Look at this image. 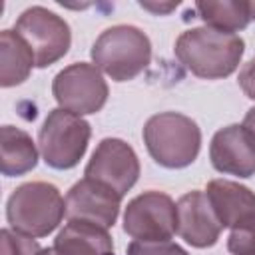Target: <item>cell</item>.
I'll list each match as a JSON object with an SVG mask.
<instances>
[{
	"mask_svg": "<svg viewBox=\"0 0 255 255\" xmlns=\"http://www.w3.org/2000/svg\"><path fill=\"white\" fill-rule=\"evenodd\" d=\"M173 52L193 76L221 80L237 70L245 52V42L239 34L199 26L181 32Z\"/></svg>",
	"mask_w": 255,
	"mask_h": 255,
	"instance_id": "6da1fadb",
	"label": "cell"
},
{
	"mask_svg": "<svg viewBox=\"0 0 255 255\" xmlns=\"http://www.w3.org/2000/svg\"><path fill=\"white\" fill-rule=\"evenodd\" d=\"M143 143L157 165L181 169L197 159L201 149V129L189 116L161 112L145 122Z\"/></svg>",
	"mask_w": 255,
	"mask_h": 255,
	"instance_id": "7a4b0ae2",
	"label": "cell"
},
{
	"mask_svg": "<svg viewBox=\"0 0 255 255\" xmlns=\"http://www.w3.org/2000/svg\"><path fill=\"white\" fill-rule=\"evenodd\" d=\"M90 54L94 66L114 82H129L147 68L151 60V42L143 30L129 24H118L96 38Z\"/></svg>",
	"mask_w": 255,
	"mask_h": 255,
	"instance_id": "3957f363",
	"label": "cell"
},
{
	"mask_svg": "<svg viewBox=\"0 0 255 255\" xmlns=\"http://www.w3.org/2000/svg\"><path fill=\"white\" fill-rule=\"evenodd\" d=\"M66 215V199L60 189L46 181L18 185L6 203V219L12 229L30 235H50Z\"/></svg>",
	"mask_w": 255,
	"mask_h": 255,
	"instance_id": "277c9868",
	"label": "cell"
},
{
	"mask_svg": "<svg viewBox=\"0 0 255 255\" xmlns=\"http://www.w3.org/2000/svg\"><path fill=\"white\" fill-rule=\"evenodd\" d=\"M90 135L92 128L82 116L56 108L46 116L38 131V149L52 169H72L84 157Z\"/></svg>",
	"mask_w": 255,
	"mask_h": 255,
	"instance_id": "5b68a950",
	"label": "cell"
},
{
	"mask_svg": "<svg viewBox=\"0 0 255 255\" xmlns=\"http://www.w3.org/2000/svg\"><path fill=\"white\" fill-rule=\"evenodd\" d=\"M14 32L28 44L36 68H48L56 64L68 54L72 44L68 22L44 6H32L24 10L14 24Z\"/></svg>",
	"mask_w": 255,
	"mask_h": 255,
	"instance_id": "8992f818",
	"label": "cell"
},
{
	"mask_svg": "<svg viewBox=\"0 0 255 255\" xmlns=\"http://www.w3.org/2000/svg\"><path fill=\"white\" fill-rule=\"evenodd\" d=\"M58 108L76 116L100 112L108 102V84L102 72L88 62H76L60 70L52 82Z\"/></svg>",
	"mask_w": 255,
	"mask_h": 255,
	"instance_id": "52a82bcc",
	"label": "cell"
},
{
	"mask_svg": "<svg viewBox=\"0 0 255 255\" xmlns=\"http://www.w3.org/2000/svg\"><path fill=\"white\" fill-rule=\"evenodd\" d=\"M124 231L133 241H169L177 233V203L161 191L139 193L124 211Z\"/></svg>",
	"mask_w": 255,
	"mask_h": 255,
	"instance_id": "ba28073f",
	"label": "cell"
},
{
	"mask_svg": "<svg viewBox=\"0 0 255 255\" xmlns=\"http://www.w3.org/2000/svg\"><path fill=\"white\" fill-rule=\"evenodd\" d=\"M84 175L110 185L124 197L139 177V159L124 139L106 137L94 149Z\"/></svg>",
	"mask_w": 255,
	"mask_h": 255,
	"instance_id": "9c48e42d",
	"label": "cell"
},
{
	"mask_svg": "<svg viewBox=\"0 0 255 255\" xmlns=\"http://www.w3.org/2000/svg\"><path fill=\"white\" fill-rule=\"evenodd\" d=\"M122 207V195L110 185L84 177L76 181L66 193L68 221H88L104 229L114 227Z\"/></svg>",
	"mask_w": 255,
	"mask_h": 255,
	"instance_id": "30bf717a",
	"label": "cell"
},
{
	"mask_svg": "<svg viewBox=\"0 0 255 255\" xmlns=\"http://www.w3.org/2000/svg\"><path fill=\"white\" fill-rule=\"evenodd\" d=\"M209 159L219 173L251 177L255 175V139L243 124L225 126L211 137Z\"/></svg>",
	"mask_w": 255,
	"mask_h": 255,
	"instance_id": "8fae6325",
	"label": "cell"
},
{
	"mask_svg": "<svg viewBox=\"0 0 255 255\" xmlns=\"http://www.w3.org/2000/svg\"><path fill=\"white\" fill-rule=\"evenodd\" d=\"M221 223L213 213V207L205 191L193 189L177 201V235L191 247L205 249L217 243L221 235Z\"/></svg>",
	"mask_w": 255,
	"mask_h": 255,
	"instance_id": "7c38bea8",
	"label": "cell"
},
{
	"mask_svg": "<svg viewBox=\"0 0 255 255\" xmlns=\"http://www.w3.org/2000/svg\"><path fill=\"white\" fill-rule=\"evenodd\" d=\"M205 195L223 229H235L255 215V193L237 181L213 179L207 183Z\"/></svg>",
	"mask_w": 255,
	"mask_h": 255,
	"instance_id": "4fadbf2b",
	"label": "cell"
},
{
	"mask_svg": "<svg viewBox=\"0 0 255 255\" xmlns=\"http://www.w3.org/2000/svg\"><path fill=\"white\" fill-rule=\"evenodd\" d=\"M56 255H116L108 229L88 221H68L52 245Z\"/></svg>",
	"mask_w": 255,
	"mask_h": 255,
	"instance_id": "5bb4252c",
	"label": "cell"
},
{
	"mask_svg": "<svg viewBox=\"0 0 255 255\" xmlns=\"http://www.w3.org/2000/svg\"><path fill=\"white\" fill-rule=\"evenodd\" d=\"M38 163V147L32 137L14 126L0 129V169L6 177H16L32 171Z\"/></svg>",
	"mask_w": 255,
	"mask_h": 255,
	"instance_id": "9a60e30c",
	"label": "cell"
},
{
	"mask_svg": "<svg viewBox=\"0 0 255 255\" xmlns=\"http://www.w3.org/2000/svg\"><path fill=\"white\" fill-rule=\"evenodd\" d=\"M36 66L28 44L14 32H0V86L12 88L28 80L32 68Z\"/></svg>",
	"mask_w": 255,
	"mask_h": 255,
	"instance_id": "2e32d148",
	"label": "cell"
},
{
	"mask_svg": "<svg viewBox=\"0 0 255 255\" xmlns=\"http://www.w3.org/2000/svg\"><path fill=\"white\" fill-rule=\"evenodd\" d=\"M197 16L205 26L221 32H239L251 22L249 2L245 0H223V2H197Z\"/></svg>",
	"mask_w": 255,
	"mask_h": 255,
	"instance_id": "e0dca14e",
	"label": "cell"
},
{
	"mask_svg": "<svg viewBox=\"0 0 255 255\" xmlns=\"http://www.w3.org/2000/svg\"><path fill=\"white\" fill-rule=\"evenodd\" d=\"M2 255H40L42 247L30 235H24L16 229H2Z\"/></svg>",
	"mask_w": 255,
	"mask_h": 255,
	"instance_id": "ac0fdd59",
	"label": "cell"
},
{
	"mask_svg": "<svg viewBox=\"0 0 255 255\" xmlns=\"http://www.w3.org/2000/svg\"><path fill=\"white\" fill-rule=\"evenodd\" d=\"M227 249L231 255H255V215L231 229Z\"/></svg>",
	"mask_w": 255,
	"mask_h": 255,
	"instance_id": "d6986e66",
	"label": "cell"
},
{
	"mask_svg": "<svg viewBox=\"0 0 255 255\" xmlns=\"http://www.w3.org/2000/svg\"><path fill=\"white\" fill-rule=\"evenodd\" d=\"M126 255H189L173 241H131Z\"/></svg>",
	"mask_w": 255,
	"mask_h": 255,
	"instance_id": "ffe728a7",
	"label": "cell"
},
{
	"mask_svg": "<svg viewBox=\"0 0 255 255\" xmlns=\"http://www.w3.org/2000/svg\"><path fill=\"white\" fill-rule=\"evenodd\" d=\"M237 84L243 90V94L249 100L255 102V56L247 64H243V68L239 72V78H237Z\"/></svg>",
	"mask_w": 255,
	"mask_h": 255,
	"instance_id": "44dd1931",
	"label": "cell"
},
{
	"mask_svg": "<svg viewBox=\"0 0 255 255\" xmlns=\"http://www.w3.org/2000/svg\"><path fill=\"white\" fill-rule=\"evenodd\" d=\"M139 6L149 10V12H153V14H167L177 6V2H167V4H161V2L159 4H155V2H139Z\"/></svg>",
	"mask_w": 255,
	"mask_h": 255,
	"instance_id": "7402d4cb",
	"label": "cell"
},
{
	"mask_svg": "<svg viewBox=\"0 0 255 255\" xmlns=\"http://www.w3.org/2000/svg\"><path fill=\"white\" fill-rule=\"evenodd\" d=\"M243 126H245V129L253 135V139H255V108H251V110L245 114V118H243Z\"/></svg>",
	"mask_w": 255,
	"mask_h": 255,
	"instance_id": "603a6c76",
	"label": "cell"
},
{
	"mask_svg": "<svg viewBox=\"0 0 255 255\" xmlns=\"http://www.w3.org/2000/svg\"><path fill=\"white\" fill-rule=\"evenodd\" d=\"M249 14H251V20H255V2H249Z\"/></svg>",
	"mask_w": 255,
	"mask_h": 255,
	"instance_id": "cb8c5ba5",
	"label": "cell"
},
{
	"mask_svg": "<svg viewBox=\"0 0 255 255\" xmlns=\"http://www.w3.org/2000/svg\"><path fill=\"white\" fill-rule=\"evenodd\" d=\"M40 255H56V253H54V249L50 247V249H42V253H40Z\"/></svg>",
	"mask_w": 255,
	"mask_h": 255,
	"instance_id": "d4e9b609",
	"label": "cell"
}]
</instances>
